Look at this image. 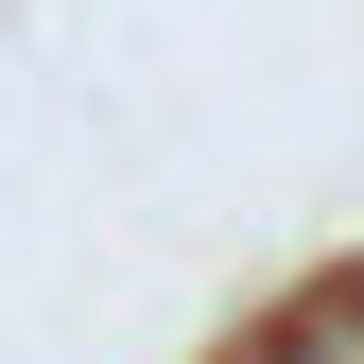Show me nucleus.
Returning a JSON list of instances; mask_svg holds the SVG:
<instances>
[{
	"label": "nucleus",
	"mask_w": 364,
	"mask_h": 364,
	"mask_svg": "<svg viewBox=\"0 0 364 364\" xmlns=\"http://www.w3.org/2000/svg\"><path fill=\"white\" fill-rule=\"evenodd\" d=\"M225 364H364V295H312V312H260Z\"/></svg>",
	"instance_id": "nucleus-1"
}]
</instances>
